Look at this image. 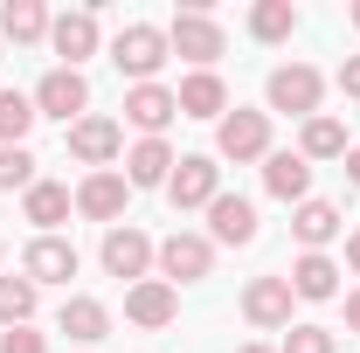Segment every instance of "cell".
Returning a JSON list of instances; mask_svg holds the SVG:
<instances>
[{"instance_id": "6da1fadb", "label": "cell", "mask_w": 360, "mask_h": 353, "mask_svg": "<svg viewBox=\"0 0 360 353\" xmlns=\"http://www.w3.org/2000/svg\"><path fill=\"white\" fill-rule=\"evenodd\" d=\"M174 49H167V28H153V21H132V28H118V42H111V63L139 77V84H153V70L167 63Z\"/></svg>"}, {"instance_id": "7a4b0ae2", "label": "cell", "mask_w": 360, "mask_h": 353, "mask_svg": "<svg viewBox=\"0 0 360 353\" xmlns=\"http://www.w3.org/2000/svg\"><path fill=\"white\" fill-rule=\"evenodd\" d=\"M84 104H90V84H84V70H70V63L49 70L42 84H35V118H63V125H70Z\"/></svg>"}, {"instance_id": "3957f363", "label": "cell", "mask_w": 360, "mask_h": 353, "mask_svg": "<svg viewBox=\"0 0 360 353\" xmlns=\"http://www.w3.org/2000/svg\"><path fill=\"white\" fill-rule=\"evenodd\" d=\"M167 49H174V56H187V63H201V70H208V63L222 56V28H215V21H208L201 7H187V14H180L174 28H167Z\"/></svg>"}, {"instance_id": "277c9868", "label": "cell", "mask_w": 360, "mask_h": 353, "mask_svg": "<svg viewBox=\"0 0 360 353\" xmlns=\"http://www.w3.org/2000/svg\"><path fill=\"white\" fill-rule=\"evenodd\" d=\"M319 70H305V63H291V70H277L270 77V111H291V118H312L319 111Z\"/></svg>"}, {"instance_id": "5b68a950", "label": "cell", "mask_w": 360, "mask_h": 353, "mask_svg": "<svg viewBox=\"0 0 360 353\" xmlns=\"http://www.w3.org/2000/svg\"><path fill=\"white\" fill-rule=\"evenodd\" d=\"M21 277H28V284H70V277H77V250H70L63 236H35L28 257H21Z\"/></svg>"}, {"instance_id": "8992f818", "label": "cell", "mask_w": 360, "mask_h": 353, "mask_svg": "<svg viewBox=\"0 0 360 353\" xmlns=\"http://www.w3.org/2000/svg\"><path fill=\"white\" fill-rule=\"evenodd\" d=\"M215 146H222V160H264L270 153V118L264 111H229Z\"/></svg>"}, {"instance_id": "52a82bcc", "label": "cell", "mask_w": 360, "mask_h": 353, "mask_svg": "<svg viewBox=\"0 0 360 353\" xmlns=\"http://www.w3.org/2000/svg\"><path fill=\"white\" fill-rule=\"evenodd\" d=\"M167 194H174V208H208L222 194V167L215 160H180L174 180H167Z\"/></svg>"}, {"instance_id": "ba28073f", "label": "cell", "mask_w": 360, "mask_h": 353, "mask_svg": "<svg viewBox=\"0 0 360 353\" xmlns=\"http://www.w3.org/2000/svg\"><path fill=\"white\" fill-rule=\"evenodd\" d=\"M160 250L146 243V229H104V270L111 277H139L146 284V264H153Z\"/></svg>"}, {"instance_id": "9c48e42d", "label": "cell", "mask_w": 360, "mask_h": 353, "mask_svg": "<svg viewBox=\"0 0 360 353\" xmlns=\"http://www.w3.org/2000/svg\"><path fill=\"white\" fill-rule=\"evenodd\" d=\"M118 146H125V125H118V118H77V125H70V153H77L84 167L118 160Z\"/></svg>"}, {"instance_id": "30bf717a", "label": "cell", "mask_w": 360, "mask_h": 353, "mask_svg": "<svg viewBox=\"0 0 360 353\" xmlns=\"http://www.w3.org/2000/svg\"><path fill=\"white\" fill-rule=\"evenodd\" d=\"M125 194H132V180H125V174H90L84 187H77V208H84L90 222H111V229H118Z\"/></svg>"}, {"instance_id": "8fae6325", "label": "cell", "mask_w": 360, "mask_h": 353, "mask_svg": "<svg viewBox=\"0 0 360 353\" xmlns=\"http://www.w3.org/2000/svg\"><path fill=\"white\" fill-rule=\"evenodd\" d=\"M243 312H250V326H291V277H257L250 291H243Z\"/></svg>"}, {"instance_id": "7c38bea8", "label": "cell", "mask_w": 360, "mask_h": 353, "mask_svg": "<svg viewBox=\"0 0 360 353\" xmlns=\"http://www.w3.org/2000/svg\"><path fill=\"white\" fill-rule=\"evenodd\" d=\"M125 118H132L146 139H160L167 125L180 118V104H174V90H160V84H139L132 97H125Z\"/></svg>"}, {"instance_id": "4fadbf2b", "label": "cell", "mask_w": 360, "mask_h": 353, "mask_svg": "<svg viewBox=\"0 0 360 353\" xmlns=\"http://www.w3.org/2000/svg\"><path fill=\"white\" fill-rule=\"evenodd\" d=\"M174 312H180V298H174V284H160V277H146V284L125 291V319L132 326H174Z\"/></svg>"}, {"instance_id": "5bb4252c", "label": "cell", "mask_w": 360, "mask_h": 353, "mask_svg": "<svg viewBox=\"0 0 360 353\" xmlns=\"http://www.w3.org/2000/svg\"><path fill=\"white\" fill-rule=\"evenodd\" d=\"M208 264H215V250H208L201 236H167V243H160V270H167V277H180V284L208 277Z\"/></svg>"}, {"instance_id": "9a60e30c", "label": "cell", "mask_w": 360, "mask_h": 353, "mask_svg": "<svg viewBox=\"0 0 360 353\" xmlns=\"http://www.w3.org/2000/svg\"><path fill=\"white\" fill-rule=\"evenodd\" d=\"M208 229H215V243H257V208L243 194H215L208 201Z\"/></svg>"}, {"instance_id": "2e32d148", "label": "cell", "mask_w": 360, "mask_h": 353, "mask_svg": "<svg viewBox=\"0 0 360 353\" xmlns=\"http://www.w3.org/2000/svg\"><path fill=\"white\" fill-rule=\"evenodd\" d=\"M174 104H180V118H215V111L229 104V90H222L215 70H194V77L174 90Z\"/></svg>"}, {"instance_id": "e0dca14e", "label": "cell", "mask_w": 360, "mask_h": 353, "mask_svg": "<svg viewBox=\"0 0 360 353\" xmlns=\"http://www.w3.org/2000/svg\"><path fill=\"white\" fill-rule=\"evenodd\" d=\"M264 187L277 194V201H305V187H312L305 153H270V160H264Z\"/></svg>"}, {"instance_id": "ac0fdd59", "label": "cell", "mask_w": 360, "mask_h": 353, "mask_svg": "<svg viewBox=\"0 0 360 353\" xmlns=\"http://www.w3.org/2000/svg\"><path fill=\"white\" fill-rule=\"evenodd\" d=\"M125 180H132V187H167V180H174V153H167V139H139L132 160H125Z\"/></svg>"}, {"instance_id": "d6986e66", "label": "cell", "mask_w": 360, "mask_h": 353, "mask_svg": "<svg viewBox=\"0 0 360 353\" xmlns=\"http://www.w3.org/2000/svg\"><path fill=\"white\" fill-rule=\"evenodd\" d=\"M49 35H56V56H70V70H77L84 56H97V14H84V7H77V14H63Z\"/></svg>"}, {"instance_id": "ffe728a7", "label": "cell", "mask_w": 360, "mask_h": 353, "mask_svg": "<svg viewBox=\"0 0 360 353\" xmlns=\"http://www.w3.org/2000/svg\"><path fill=\"white\" fill-rule=\"evenodd\" d=\"M291 229H298L305 257H319V250L340 236V208H333V201H298V222H291Z\"/></svg>"}, {"instance_id": "44dd1931", "label": "cell", "mask_w": 360, "mask_h": 353, "mask_svg": "<svg viewBox=\"0 0 360 353\" xmlns=\"http://www.w3.org/2000/svg\"><path fill=\"white\" fill-rule=\"evenodd\" d=\"M340 291V264L333 257H298L291 264V298H333Z\"/></svg>"}, {"instance_id": "7402d4cb", "label": "cell", "mask_w": 360, "mask_h": 353, "mask_svg": "<svg viewBox=\"0 0 360 353\" xmlns=\"http://www.w3.org/2000/svg\"><path fill=\"white\" fill-rule=\"evenodd\" d=\"M56 326H63V333H70V340H104V333H111V312L97 305V298H70V305H63V319H56Z\"/></svg>"}, {"instance_id": "603a6c76", "label": "cell", "mask_w": 360, "mask_h": 353, "mask_svg": "<svg viewBox=\"0 0 360 353\" xmlns=\"http://www.w3.org/2000/svg\"><path fill=\"white\" fill-rule=\"evenodd\" d=\"M291 28H298V7H291V0H257V7H250V35H257V42H284Z\"/></svg>"}, {"instance_id": "cb8c5ba5", "label": "cell", "mask_w": 360, "mask_h": 353, "mask_svg": "<svg viewBox=\"0 0 360 353\" xmlns=\"http://www.w3.org/2000/svg\"><path fill=\"white\" fill-rule=\"evenodd\" d=\"M42 28H49L42 0H7V7H0V35H7V42H35Z\"/></svg>"}, {"instance_id": "d4e9b609", "label": "cell", "mask_w": 360, "mask_h": 353, "mask_svg": "<svg viewBox=\"0 0 360 353\" xmlns=\"http://www.w3.org/2000/svg\"><path fill=\"white\" fill-rule=\"evenodd\" d=\"M63 215H70V187H56V180H35V187H28V222H35V229H56Z\"/></svg>"}, {"instance_id": "484cf974", "label": "cell", "mask_w": 360, "mask_h": 353, "mask_svg": "<svg viewBox=\"0 0 360 353\" xmlns=\"http://www.w3.org/2000/svg\"><path fill=\"white\" fill-rule=\"evenodd\" d=\"M347 153V125L340 118H312L305 125V160H340Z\"/></svg>"}, {"instance_id": "4316f807", "label": "cell", "mask_w": 360, "mask_h": 353, "mask_svg": "<svg viewBox=\"0 0 360 353\" xmlns=\"http://www.w3.org/2000/svg\"><path fill=\"white\" fill-rule=\"evenodd\" d=\"M35 125V104L21 90H0V146H21V132Z\"/></svg>"}, {"instance_id": "83f0119b", "label": "cell", "mask_w": 360, "mask_h": 353, "mask_svg": "<svg viewBox=\"0 0 360 353\" xmlns=\"http://www.w3.org/2000/svg\"><path fill=\"white\" fill-rule=\"evenodd\" d=\"M35 312V284L28 277H0V326H28Z\"/></svg>"}, {"instance_id": "f1b7e54d", "label": "cell", "mask_w": 360, "mask_h": 353, "mask_svg": "<svg viewBox=\"0 0 360 353\" xmlns=\"http://www.w3.org/2000/svg\"><path fill=\"white\" fill-rule=\"evenodd\" d=\"M14 187H35V160H28V146H0V194H14Z\"/></svg>"}, {"instance_id": "f546056e", "label": "cell", "mask_w": 360, "mask_h": 353, "mask_svg": "<svg viewBox=\"0 0 360 353\" xmlns=\"http://www.w3.org/2000/svg\"><path fill=\"white\" fill-rule=\"evenodd\" d=\"M284 353H340V340H333L326 326H291V333H284Z\"/></svg>"}, {"instance_id": "4dcf8cb0", "label": "cell", "mask_w": 360, "mask_h": 353, "mask_svg": "<svg viewBox=\"0 0 360 353\" xmlns=\"http://www.w3.org/2000/svg\"><path fill=\"white\" fill-rule=\"evenodd\" d=\"M0 353H49V347H42V333H28V326H7V333H0Z\"/></svg>"}, {"instance_id": "1f68e13d", "label": "cell", "mask_w": 360, "mask_h": 353, "mask_svg": "<svg viewBox=\"0 0 360 353\" xmlns=\"http://www.w3.org/2000/svg\"><path fill=\"white\" fill-rule=\"evenodd\" d=\"M340 90H347V97H360V56H347V63H340Z\"/></svg>"}, {"instance_id": "d6a6232c", "label": "cell", "mask_w": 360, "mask_h": 353, "mask_svg": "<svg viewBox=\"0 0 360 353\" xmlns=\"http://www.w3.org/2000/svg\"><path fill=\"white\" fill-rule=\"evenodd\" d=\"M347 333H360V291L347 298Z\"/></svg>"}, {"instance_id": "836d02e7", "label": "cell", "mask_w": 360, "mask_h": 353, "mask_svg": "<svg viewBox=\"0 0 360 353\" xmlns=\"http://www.w3.org/2000/svg\"><path fill=\"white\" fill-rule=\"evenodd\" d=\"M347 264H354V270H360V236H347Z\"/></svg>"}, {"instance_id": "e575fe53", "label": "cell", "mask_w": 360, "mask_h": 353, "mask_svg": "<svg viewBox=\"0 0 360 353\" xmlns=\"http://www.w3.org/2000/svg\"><path fill=\"white\" fill-rule=\"evenodd\" d=\"M347 180H354V187H360V153H347Z\"/></svg>"}, {"instance_id": "d590c367", "label": "cell", "mask_w": 360, "mask_h": 353, "mask_svg": "<svg viewBox=\"0 0 360 353\" xmlns=\"http://www.w3.org/2000/svg\"><path fill=\"white\" fill-rule=\"evenodd\" d=\"M243 353H270V347H243Z\"/></svg>"}, {"instance_id": "8d00e7d4", "label": "cell", "mask_w": 360, "mask_h": 353, "mask_svg": "<svg viewBox=\"0 0 360 353\" xmlns=\"http://www.w3.org/2000/svg\"><path fill=\"white\" fill-rule=\"evenodd\" d=\"M354 28H360V7H354Z\"/></svg>"}]
</instances>
